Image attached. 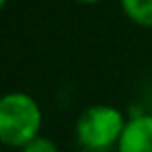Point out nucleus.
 <instances>
[{"label": "nucleus", "instance_id": "nucleus-2", "mask_svg": "<svg viewBox=\"0 0 152 152\" xmlns=\"http://www.w3.org/2000/svg\"><path fill=\"white\" fill-rule=\"evenodd\" d=\"M127 125V117L113 104H92L83 108L75 121L77 144L92 152L117 148Z\"/></svg>", "mask_w": 152, "mask_h": 152}, {"label": "nucleus", "instance_id": "nucleus-1", "mask_svg": "<svg viewBox=\"0 0 152 152\" xmlns=\"http://www.w3.org/2000/svg\"><path fill=\"white\" fill-rule=\"evenodd\" d=\"M42 108L25 92H9L0 100V140L9 148H23L40 135Z\"/></svg>", "mask_w": 152, "mask_h": 152}, {"label": "nucleus", "instance_id": "nucleus-4", "mask_svg": "<svg viewBox=\"0 0 152 152\" xmlns=\"http://www.w3.org/2000/svg\"><path fill=\"white\" fill-rule=\"evenodd\" d=\"M119 4L133 25L152 29V0H119Z\"/></svg>", "mask_w": 152, "mask_h": 152}, {"label": "nucleus", "instance_id": "nucleus-3", "mask_svg": "<svg viewBox=\"0 0 152 152\" xmlns=\"http://www.w3.org/2000/svg\"><path fill=\"white\" fill-rule=\"evenodd\" d=\"M117 152H152V115L140 113L127 119Z\"/></svg>", "mask_w": 152, "mask_h": 152}, {"label": "nucleus", "instance_id": "nucleus-6", "mask_svg": "<svg viewBox=\"0 0 152 152\" xmlns=\"http://www.w3.org/2000/svg\"><path fill=\"white\" fill-rule=\"evenodd\" d=\"M75 2H79V4H98L102 0H75Z\"/></svg>", "mask_w": 152, "mask_h": 152}, {"label": "nucleus", "instance_id": "nucleus-7", "mask_svg": "<svg viewBox=\"0 0 152 152\" xmlns=\"http://www.w3.org/2000/svg\"><path fill=\"white\" fill-rule=\"evenodd\" d=\"M7 2H9V0H0V7H7Z\"/></svg>", "mask_w": 152, "mask_h": 152}, {"label": "nucleus", "instance_id": "nucleus-5", "mask_svg": "<svg viewBox=\"0 0 152 152\" xmlns=\"http://www.w3.org/2000/svg\"><path fill=\"white\" fill-rule=\"evenodd\" d=\"M21 152H58V148H56V144L50 137L38 135L36 140H31L29 144H25L21 148Z\"/></svg>", "mask_w": 152, "mask_h": 152}]
</instances>
